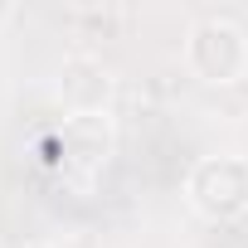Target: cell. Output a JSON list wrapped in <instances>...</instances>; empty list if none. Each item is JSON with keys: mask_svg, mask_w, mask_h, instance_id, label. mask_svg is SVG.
<instances>
[{"mask_svg": "<svg viewBox=\"0 0 248 248\" xmlns=\"http://www.w3.org/2000/svg\"><path fill=\"white\" fill-rule=\"evenodd\" d=\"M185 200L214 224L248 214V156H233V151L200 156L185 175Z\"/></svg>", "mask_w": 248, "mask_h": 248, "instance_id": "6da1fadb", "label": "cell"}, {"mask_svg": "<svg viewBox=\"0 0 248 248\" xmlns=\"http://www.w3.org/2000/svg\"><path fill=\"white\" fill-rule=\"evenodd\" d=\"M185 63L204 83H233L248 73V34L224 15H200L185 30Z\"/></svg>", "mask_w": 248, "mask_h": 248, "instance_id": "7a4b0ae2", "label": "cell"}, {"mask_svg": "<svg viewBox=\"0 0 248 248\" xmlns=\"http://www.w3.org/2000/svg\"><path fill=\"white\" fill-rule=\"evenodd\" d=\"M112 122L107 117H83V112H68L63 117V132H59V151H63V170L73 180H93L102 175V166L112 161Z\"/></svg>", "mask_w": 248, "mask_h": 248, "instance_id": "3957f363", "label": "cell"}, {"mask_svg": "<svg viewBox=\"0 0 248 248\" xmlns=\"http://www.w3.org/2000/svg\"><path fill=\"white\" fill-rule=\"evenodd\" d=\"M112 93H117V78H112V68L97 54H68L63 59V68H59V97H63L68 112L107 117Z\"/></svg>", "mask_w": 248, "mask_h": 248, "instance_id": "277c9868", "label": "cell"}, {"mask_svg": "<svg viewBox=\"0 0 248 248\" xmlns=\"http://www.w3.org/2000/svg\"><path fill=\"white\" fill-rule=\"evenodd\" d=\"M25 248H54V243H25Z\"/></svg>", "mask_w": 248, "mask_h": 248, "instance_id": "5b68a950", "label": "cell"}]
</instances>
